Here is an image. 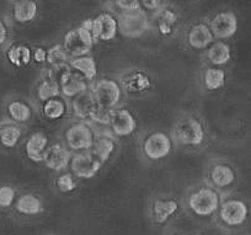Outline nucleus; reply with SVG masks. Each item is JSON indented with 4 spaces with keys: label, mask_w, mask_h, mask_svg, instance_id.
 <instances>
[{
    "label": "nucleus",
    "mask_w": 251,
    "mask_h": 235,
    "mask_svg": "<svg viewBox=\"0 0 251 235\" xmlns=\"http://www.w3.org/2000/svg\"><path fill=\"white\" fill-rule=\"evenodd\" d=\"M221 195L213 187H200L190 195L187 206L197 217L208 218L218 212L221 207Z\"/></svg>",
    "instance_id": "nucleus-1"
},
{
    "label": "nucleus",
    "mask_w": 251,
    "mask_h": 235,
    "mask_svg": "<svg viewBox=\"0 0 251 235\" xmlns=\"http://www.w3.org/2000/svg\"><path fill=\"white\" fill-rule=\"evenodd\" d=\"M67 147L71 152H86L93 149L96 140V131L90 122L76 121L73 122L64 133Z\"/></svg>",
    "instance_id": "nucleus-2"
},
{
    "label": "nucleus",
    "mask_w": 251,
    "mask_h": 235,
    "mask_svg": "<svg viewBox=\"0 0 251 235\" xmlns=\"http://www.w3.org/2000/svg\"><path fill=\"white\" fill-rule=\"evenodd\" d=\"M118 31L125 37L137 38L149 30V16L147 10L139 8L137 10H121L116 16Z\"/></svg>",
    "instance_id": "nucleus-3"
},
{
    "label": "nucleus",
    "mask_w": 251,
    "mask_h": 235,
    "mask_svg": "<svg viewBox=\"0 0 251 235\" xmlns=\"http://www.w3.org/2000/svg\"><path fill=\"white\" fill-rule=\"evenodd\" d=\"M174 134H175L176 142L182 145H188V147H199L204 142V138H206L203 125L199 118L194 116L181 118L176 123Z\"/></svg>",
    "instance_id": "nucleus-4"
},
{
    "label": "nucleus",
    "mask_w": 251,
    "mask_h": 235,
    "mask_svg": "<svg viewBox=\"0 0 251 235\" xmlns=\"http://www.w3.org/2000/svg\"><path fill=\"white\" fill-rule=\"evenodd\" d=\"M94 40L93 35L85 26L80 25L79 27L68 31L63 40V47L71 58L86 55L93 48Z\"/></svg>",
    "instance_id": "nucleus-5"
},
{
    "label": "nucleus",
    "mask_w": 251,
    "mask_h": 235,
    "mask_svg": "<svg viewBox=\"0 0 251 235\" xmlns=\"http://www.w3.org/2000/svg\"><path fill=\"white\" fill-rule=\"evenodd\" d=\"M81 25L90 31L94 40L102 42L113 40L118 32L117 19L110 13H102L95 19H88Z\"/></svg>",
    "instance_id": "nucleus-6"
},
{
    "label": "nucleus",
    "mask_w": 251,
    "mask_h": 235,
    "mask_svg": "<svg viewBox=\"0 0 251 235\" xmlns=\"http://www.w3.org/2000/svg\"><path fill=\"white\" fill-rule=\"evenodd\" d=\"M96 103L100 107L113 110L122 99V86L112 79H101L91 88Z\"/></svg>",
    "instance_id": "nucleus-7"
},
{
    "label": "nucleus",
    "mask_w": 251,
    "mask_h": 235,
    "mask_svg": "<svg viewBox=\"0 0 251 235\" xmlns=\"http://www.w3.org/2000/svg\"><path fill=\"white\" fill-rule=\"evenodd\" d=\"M102 161L94 154L91 150L79 152L72 157L71 169L73 175L79 179H93L101 170Z\"/></svg>",
    "instance_id": "nucleus-8"
},
{
    "label": "nucleus",
    "mask_w": 251,
    "mask_h": 235,
    "mask_svg": "<svg viewBox=\"0 0 251 235\" xmlns=\"http://www.w3.org/2000/svg\"><path fill=\"white\" fill-rule=\"evenodd\" d=\"M173 150V139L164 132H154L143 142V153L151 160L166 158Z\"/></svg>",
    "instance_id": "nucleus-9"
},
{
    "label": "nucleus",
    "mask_w": 251,
    "mask_h": 235,
    "mask_svg": "<svg viewBox=\"0 0 251 235\" xmlns=\"http://www.w3.org/2000/svg\"><path fill=\"white\" fill-rule=\"evenodd\" d=\"M219 218L228 227H239L246 222L249 215V208L244 201L238 198H230L221 203Z\"/></svg>",
    "instance_id": "nucleus-10"
},
{
    "label": "nucleus",
    "mask_w": 251,
    "mask_h": 235,
    "mask_svg": "<svg viewBox=\"0 0 251 235\" xmlns=\"http://www.w3.org/2000/svg\"><path fill=\"white\" fill-rule=\"evenodd\" d=\"M108 126L115 137H128L137 130V120L128 108H113Z\"/></svg>",
    "instance_id": "nucleus-11"
},
{
    "label": "nucleus",
    "mask_w": 251,
    "mask_h": 235,
    "mask_svg": "<svg viewBox=\"0 0 251 235\" xmlns=\"http://www.w3.org/2000/svg\"><path fill=\"white\" fill-rule=\"evenodd\" d=\"M98 103L94 96L93 90L90 88L86 89L83 93L78 94L72 99L71 108L73 111V115L78 118L79 121H86L90 122L94 112L98 108Z\"/></svg>",
    "instance_id": "nucleus-12"
},
{
    "label": "nucleus",
    "mask_w": 251,
    "mask_h": 235,
    "mask_svg": "<svg viewBox=\"0 0 251 235\" xmlns=\"http://www.w3.org/2000/svg\"><path fill=\"white\" fill-rule=\"evenodd\" d=\"M72 157H73V154L67 145L54 143V144L50 145L46 150L43 163L50 170L63 171L71 165Z\"/></svg>",
    "instance_id": "nucleus-13"
},
{
    "label": "nucleus",
    "mask_w": 251,
    "mask_h": 235,
    "mask_svg": "<svg viewBox=\"0 0 251 235\" xmlns=\"http://www.w3.org/2000/svg\"><path fill=\"white\" fill-rule=\"evenodd\" d=\"M209 27L216 38L219 40L230 38L238 31V19L231 11H222L212 19Z\"/></svg>",
    "instance_id": "nucleus-14"
},
{
    "label": "nucleus",
    "mask_w": 251,
    "mask_h": 235,
    "mask_svg": "<svg viewBox=\"0 0 251 235\" xmlns=\"http://www.w3.org/2000/svg\"><path fill=\"white\" fill-rule=\"evenodd\" d=\"M180 209V205L175 198L158 197L151 205V217L156 224H165Z\"/></svg>",
    "instance_id": "nucleus-15"
},
{
    "label": "nucleus",
    "mask_w": 251,
    "mask_h": 235,
    "mask_svg": "<svg viewBox=\"0 0 251 235\" xmlns=\"http://www.w3.org/2000/svg\"><path fill=\"white\" fill-rule=\"evenodd\" d=\"M187 43L194 50H207L214 42V35L206 24H195L187 32Z\"/></svg>",
    "instance_id": "nucleus-16"
},
{
    "label": "nucleus",
    "mask_w": 251,
    "mask_h": 235,
    "mask_svg": "<svg viewBox=\"0 0 251 235\" xmlns=\"http://www.w3.org/2000/svg\"><path fill=\"white\" fill-rule=\"evenodd\" d=\"M60 94L67 99H73L78 94L83 93L86 89H89L88 80L84 79L81 75L74 72L73 69L69 70L59 83Z\"/></svg>",
    "instance_id": "nucleus-17"
},
{
    "label": "nucleus",
    "mask_w": 251,
    "mask_h": 235,
    "mask_svg": "<svg viewBox=\"0 0 251 235\" xmlns=\"http://www.w3.org/2000/svg\"><path fill=\"white\" fill-rule=\"evenodd\" d=\"M151 88V79L142 70H132L122 79V89L129 94H142Z\"/></svg>",
    "instance_id": "nucleus-18"
},
{
    "label": "nucleus",
    "mask_w": 251,
    "mask_h": 235,
    "mask_svg": "<svg viewBox=\"0 0 251 235\" xmlns=\"http://www.w3.org/2000/svg\"><path fill=\"white\" fill-rule=\"evenodd\" d=\"M48 148V138L45 133L36 132L27 139L25 152L27 158L33 163H42L45 160L46 150Z\"/></svg>",
    "instance_id": "nucleus-19"
},
{
    "label": "nucleus",
    "mask_w": 251,
    "mask_h": 235,
    "mask_svg": "<svg viewBox=\"0 0 251 235\" xmlns=\"http://www.w3.org/2000/svg\"><path fill=\"white\" fill-rule=\"evenodd\" d=\"M116 150V140L115 135L112 133L102 132L100 134H96L95 144H94L91 152L100 159L102 163L107 161L112 157Z\"/></svg>",
    "instance_id": "nucleus-20"
},
{
    "label": "nucleus",
    "mask_w": 251,
    "mask_h": 235,
    "mask_svg": "<svg viewBox=\"0 0 251 235\" xmlns=\"http://www.w3.org/2000/svg\"><path fill=\"white\" fill-rule=\"evenodd\" d=\"M69 65L72 69L79 75L86 79V80H94L98 75V64L95 59L90 55H81V57L71 58L69 59Z\"/></svg>",
    "instance_id": "nucleus-21"
},
{
    "label": "nucleus",
    "mask_w": 251,
    "mask_h": 235,
    "mask_svg": "<svg viewBox=\"0 0 251 235\" xmlns=\"http://www.w3.org/2000/svg\"><path fill=\"white\" fill-rule=\"evenodd\" d=\"M38 5L35 0H16L13 4V16L18 23L26 24L37 16Z\"/></svg>",
    "instance_id": "nucleus-22"
},
{
    "label": "nucleus",
    "mask_w": 251,
    "mask_h": 235,
    "mask_svg": "<svg viewBox=\"0 0 251 235\" xmlns=\"http://www.w3.org/2000/svg\"><path fill=\"white\" fill-rule=\"evenodd\" d=\"M211 181L218 188L229 187L235 181V171L226 164H217L211 169Z\"/></svg>",
    "instance_id": "nucleus-23"
},
{
    "label": "nucleus",
    "mask_w": 251,
    "mask_h": 235,
    "mask_svg": "<svg viewBox=\"0 0 251 235\" xmlns=\"http://www.w3.org/2000/svg\"><path fill=\"white\" fill-rule=\"evenodd\" d=\"M15 209L23 215H37L43 210L42 201L33 193L20 196L15 203Z\"/></svg>",
    "instance_id": "nucleus-24"
},
{
    "label": "nucleus",
    "mask_w": 251,
    "mask_h": 235,
    "mask_svg": "<svg viewBox=\"0 0 251 235\" xmlns=\"http://www.w3.org/2000/svg\"><path fill=\"white\" fill-rule=\"evenodd\" d=\"M177 15L175 11L170 9H159L155 14V24L159 33L163 36H170L174 32L176 24H177Z\"/></svg>",
    "instance_id": "nucleus-25"
},
{
    "label": "nucleus",
    "mask_w": 251,
    "mask_h": 235,
    "mask_svg": "<svg viewBox=\"0 0 251 235\" xmlns=\"http://www.w3.org/2000/svg\"><path fill=\"white\" fill-rule=\"evenodd\" d=\"M207 50V58L216 67L226 64L231 58L230 47L223 41L213 42Z\"/></svg>",
    "instance_id": "nucleus-26"
},
{
    "label": "nucleus",
    "mask_w": 251,
    "mask_h": 235,
    "mask_svg": "<svg viewBox=\"0 0 251 235\" xmlns=\"http://www.w3.org/2000/svg\"><path fill=\"white\" fill-rule=\"evenodd\" d=\"M67 111H68V104L64 99L60 98V95L45 101L42 106L43 116L50 121L60 120L66 115Z\"/></svg>",
    "instance_id": "nucleus-27"
},
{
    "label": "nucleus",
    "mask_w": 251,
    "mask_h": 235,
    "mask_svg": "<svg viewBox=\"0 0 251 235\" xmlns=\"http://www.w3.org/2000/svg\"><path fill=\"white\" fill-rule=\"evenodd\" d=\"M8 115L15 123H26L32 117V108L26 101L13 100L8 105Z\"/></svg>",
    "instance_id": "nucleus-28"
},
{
    "label": "nucleus",
    "mask_w": 251,
    "mask_h": 235,
    "mask_svg": "<svg viewBox=\"0 0 251 235\" xmlns=\"http://www.w3.org/2000/svg\"><path fill=\"white\" fill-rule=\"evenodd\" d=\"M6 58L15 67H24L32 60V52L25 45H13L6 51Z\"/></svg>",
    "instance_id": "nucleus-29"
},
{
    "label": "nucleus",
    "mask_w": 251,
    "mask_h": 235,
    "mask_svg": "<svg viewBox=\"0 0 251 235\" xmlns=\"http://www.w3.org/2000/svg\"><path fill=\"white\" fill-rule=\"evenodd\" d=\"M23 135V131L19 126L8 123L0 128V143L5 148H14L18 145Z\"/></svg>",
    "instance_id": "nucleus-30"
},
{
    "label": "nucleus",
    "mask_w": 251,
    "mask_h": 235,
    "mask_svg": "<svg viewBox=\"0 0 251 235\" xmlns=\"http://www.w3.org/2000/svg\"><path fill=\"white\" fill-rule=\"evenodd\" d=\"M203 84L208 90H219L226 84V72L219 68H208L203 74Z\"/></svg>",
    "instance_id": "nucleus-31"
},
{
    "label": "nucleus",
    "mask_w": 251,
    "mask_h": 235,
    "mask_svg": "<svg viewBox=\"0 0 251 235\" xmlns=\"http://www.w3.org/2000/svg\"><path fill=\"white\" fill-rule=\"evenodd\" d=\"M60 95V88L58 83H55L50 77L43 78L41 83L37 86V98L42 103Z\"/></svg>",
    "instance_id": "nucleus-32"
},
{
    "label": "nucleus",
    "mask_w": 251,
    "mask_h": 235,
    "mask_svg": "<svg viewBox=\"0 0 251 235\" xmlns=\"http://www.w3.org/2000/svg\"><path fill=\"white\" fill-rule=\"evenodd\" d=\"M69 59H71V57H69L68 53L66 52L63 45H54L47 50V60H46V62H47L50 67L66 64V63H69Z\"/></svg>",
    "instance_id": "nucleus-33"
},
{
    "label": "nucleus",
    "mask_w": 251,
    "mask_h": 235,
    "mask_svg": "<svg viewBox=\"0 0 251 235\" xmlns=\"http://www.w3.org/2000/svg\"><path fill=\"white\" fill-rule=\"evenodd\" d=\"M55 185L62 193H69L76 188V181L73 174L62 173L55 180Z\"/></svg>",
    "instance_id": "nucleus-34"
},
{
    "label": "nucleus",
    "mask_w": 251,
    "mask_h": 235,
    "mask_svg": "<svg viewBox=\"0 0 251 235\" xmlns=\"http://www.w3.org/2000/svg\"><path fill=\"white\" fill-rule=\"evenodd\" d=\"M16 191L11 186H0V208H8L14 203Z\"/></svg>",
    "instance_id": "nucleus-35"
},
{
    "label": "nucleus",
    "mask_w": 251,
    "mask_h": 235,
    "mask_svg": "<svg viewBox=\"0 0 251 235\" xmlns=\"http://www.w3.org/2000/svg\"><path fill=\"white\" fill-rule=\"evenodd\" d=\"M111 112L112 110H108V108H103L98 106V108L94 112L93 117H91L90 122L96 123V125L100 126H108L110 125V120H111Z\"/></svg>",
    "instance_id": "nucleus-36"
},
{
    "label": "nucleus",
    "mask_w": 251,
    "mask_h": 235,
    "mask_svg": "<svg viewBox=\"0 0 251 235\" xmlns=\"http://www.w3.org/2000/svg\"><path fill=\"white\" fill-rule=\"evenodd\" d=\"M116 6L120 10H137L142 8L141 0H115Z\"/></svg>",
    "instance_id": "nucleus-37"
},
{
    "label": "nucleus",
    "mask_w": 251,
    "mask_h": 235,
    "mask_svg": "<svg viewBox=\"0 0 251 235\" xmlns=\"http://www.w3.org/2000/svg\"><path fill=\"white\" fill-rule=\"evenodd\" d=\"M141 6L144 10H159L161 6V0H141Z\"/></svg>",
    "instance_id": "nucleus-38"
},
{
    "label": "nucleus",
    "mask_w": 251,
    "mask_h": 235,
    "mask_svg": "<svg viewBox=\"0 0 251 235\" xmlns=\"http://www.w3.org/2000/svg\"><path fill=\"white\" fill-rule=\"evenodd\" d=\"M32 58L36 63H43L47 60V50L43 47H37L32 53Z\"/></svg>",
    "instance_id": "nucleus-39"
},
{
    "label": "nucleus",
    "mask_w": 251,
    "mask_h": 235,
    "mask_svg": "<svg viewBox=\"0 0 251 235\" xmlns=\"http://www.w3.org/2000/svg\"><path fill=\"white\" fill-rule=\"evenodd\" d=\"M8 36H9L8 27H6L5 23H4L3 20H0V46L4 45V43L6 42Z\"/></svg>",
    "instance_id": "nucleus-40"
},
{
    "label": "nucleus",
    "mask_w": 251,
    "mask_h": 235,
    "mask_svg": "<svg viewBox=\"0 0 251 235\" xmlns=\"http://www.w3.org/2000/svg\"><path fill=\"white\" fill-rule=\"evenodd\" d=\"M169 235H180V234H175V233H173V234H169Z\"/></svg>",
    "instance_id": "nucleus-41"
}]
</instances>
